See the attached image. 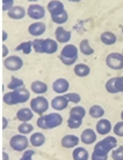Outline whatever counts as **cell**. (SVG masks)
<instances>
[{
	"mask_svg": "<svg viewBox=\"0 0 123 160\" xmlns=\"http://www.w3.org/2000/svg\"><path fill=\"white\" fill-rule=\"evenodd\" d=\"M117 139L115 137L107 136L96 144L92 153V160H107L108 153L117 146Z\"/></svg>",
	"mask_w": 123,
	"mask_h": 160,
	"instance_id": "obj_1",
	"label": "cell"
},
{
	"mask_svg": "<svg viewBox=\"0 0 123 160\" xmlns=\"http://www.w3.org/2000/svg\"><path fill=\"white\" fill-rule=\"evenodd\" d=\"M63 122V118L57 112L42 115L37 119V127L42 130H51L60 127Z\"/></svg>",
	"mask_w": 123,
	"mask_h": 160,
	"instance_id": "obj_2",
	"label": "cell"
},
{
	"mask_svg": "<svg viewBox=\"0 0 123 160\" xmlns=\"http://www.w3.org/2000/svg\"><path fill=\"white\" fill-rule=\"evenodd\" d=\"M33 49L38 53L53 54L58 50V42L52 38H36L32 41Z\"/></svg>",
	"mask_w": 123,
	"mask_h": 160,
	"instance_id": "obj_3",
	"label": "cell"
},
{
	"mask_svg": "<svg viewBox=\"0 0 123 160\" xmlns=\"http://www.w3.org/2000/svg\"><path fill=\"white\" fill-rule=\"evenodd\" d=\"M31 93L27 89L21 88L16 90H12L4 94L2 100L7 105H15L17 104H24L29 100Z\"/></svg>",
	"mask_w": 123,
	"mask_h": 160,
	"instance_id": "obj_4",
	"label": "cell"
},
{
	"mask_svg": "<svg viewBox=\"0 0 123 160\" xmlns=\"http://www.w3.org/2000/svg\"><path fill=\"white\" fill-rule=\"evenodd\" d=\"M86 114V109L81 106L77 105L72 108L69 112V118L67 121V127L73 130L79 128L82 124Z\"/></svg>",
	"mask_w": 123,
	"mask_h": 160,
	"instance_id": "obj_5",
	"label": "cell"
},
{
	"mask_svg": "<svg viewBox=\"0 0 123 160\" xmlns=\"http://www.w3.org/2000/svg\"><path fill=\"white\" fill-rule=\"evenodd\" d=\"M61 62L66 66H71L75 64L78 59V50L73 44H67L63 47L59 55Z\"/></svg>",
	"mask_w": 123,
	"mask_h": 160,
	"instance_id": "obj_6",
	"label": "cell"
},
{
	"mask_svg": "<svg viewBox=\"0 0 123 160\" xmlns=\"http://www.w3.org/2000/svg\"><path fill=\"white\" fill-rule=\"evenodd\" d=\"M49 101L45 97L38 96L30 101V108L35 113L42 115L49 109Z\"/></svg>",
	"mask_w": 123,
	"mask_h": 160,
	"instance_id": "obj_7",
	"label": "cell"
},
{
	"mask_svg": "<svg viewBox=\"0 0 123 160\" xmlns=\"http://www.w3.org/2000/svg\"><path fill=\"white\" fill-rule=\"evenodd\" d=\"M28 139L24 134H16L10 140V146L16 152H23L28 147Z\"/></svg>",
	"mask_w": 123,
	"mask_h": 160,
	"instance_id": "obj_8",
	"label": "cell"
},
{
	"mask_svg": "<svg viewBox=\"0 0 123 160\" xmlns=\"http://www.w3.org/2000/svg\"><path fill=\"white\" fill-rule=\"evenodd\" d=\"M106 64L107 67L113 70H121L123 68V54L121 53H109L106 58Z\"/></svg>",
	"mask_w": 123,
	"mask_h": 160,
	"instance_id": "obj_9",
	"label": "cell"
},
{
	"mask_svg": "<svg viewBox=\"0 0 123 160\" xmlns=\"http://www.w3.org/2000/svg\"><path fill=\"white\" fill-rule=\"evenodd\" d=\"M3 65L7 70L10 72H17L24 66V61L19 56L11 55L4 59Z\"/></svg>",
	"mask_w": 123,
	"mask_h": 160,
	"instance_id": "obj_10",
	"label": "cell"
},
{
	"mask_svg": "<svg viewBox=\"0 0 123 160\" xmlns=\"http://www.w3.org/2000/svg\"><path fill=\"white\" fill-rule=\"evenodd\" d=\"M27 14L31 19L38 21L45 17L46 9L39 4H32L27 8Z\"/></svg>",
	"mask_w": 123,
	"mask_h": 160,
	"instance_id": "obj_11",
	"label": "cell"
},
{
	"mask_svg": "<svg viewBox=\"0 0 123 160\" xmlns=\"http://www.w3.org/2000/svg\"><path fill=\"white\" fill-rule=\"evenodd\" d=\"M70 87V83L66 78H57L53 82L52 88L56 93L58 94H64L67 93Z\"/></svg>",
	"mask_w": 123,
	"mask_h": 160,
	"instance_id": "obj_12",
	"label": "cell"
},
{
	"mask_svg": "<svg viewBox=\"0 0 123 160\" xmlns=\"http://www.w3.org/2000/svg\"><path fill=\"white\" fill-rule=\"evenodd\" d=\"M55 38L57 42L67 43L71 38V32L66 30L62 26H59L55 31Z\"/></svg>",
	"mask_w": 123,
	"mask_h": 160,
	"instance_id": "obj_13",
	"label": "cell"
},
{
	"mask_svg": "<svg viewBox=\"0 0 123 160\" xmlns=\"http://www.w3.org/2000/svg\"><path fill=\"white\" fill-rule=\"evenodd\" d=\"M27 31H28V33L32 36H41L47 31V25L45 23L37 21V22L31 24L27 28Z\"/></svg>",
	"mask_w": 123,
	"mask_h": 160,
	"instance_id": "obj_14",
	"label": "cell"
},
{
	"mask_svg": "<svg viewBox=\"0 0 123 160\" xmlns=\"http://www.w3.org/2000/svg\"><path fill=\"white\" fill-rule=\"evenodd\" d=\"M27 14L25 9L21 6H13L10 10L7 11V16L9 18L15 21H19L23 19Z\"/></svg>",
	"mask_w": 123,
	"mask_h": 160,
	"instance_id": "obj_15",
	"label": "cell"
},
{
	"mask_svg": "<svg viewBox=\"0 0 123 160\" xmlns=\"http://www.w3.org/2000/svg\"><path fill=\"white\" fill-rule=\"evenodd\" d=\"M68 103L69 101H67V98L64 96V94L59 95V96H57L53 98V100L51 101V107L54 110L61 112V111L67 108Z\"/></svg>",
	"mask_w": 123,
	"mask_h": 160,
	"instance_id": "obj_16",
	"label": "cell"
},
{
	"mask_svg": "<svg viewBox=\"0 0 123 160\" xmlns=\"http://www.w3.org/2000/svg\"><path fill=\"white\" fill-rule=\"evenodd\" d=\"M112 129L111 122L107 118H101L96 125V131L100 135H107Z\"/></svg>",
	"mask_w": 123,
	"mask_h": 160,
	"instance_id": "obj_17",
	"label": "cell"
},
{
	"mask_svg": "<svg viewBox=\"0 0 123 160\" xmlns=\"http://www.w3.org/2000/svg\"><path fill=\"white\" fill-rule=\"evenodd\" d=\"M47 10L50 13V17L55 16L65 10L64 5L59 0H51L47 5Z\"/></svg>",
	"mask_w": 123,
	"mask_h": 160,
	"instance_id": "obj_18",
	"label": "cell"
},
{
	"mask_svg": "<svg viewBox=\"0 0 123 160\" xmlns=\"http://www.w3.org/2000/svg\"><path fill=\"white\" fill-rule=\"evenodd\" d=\"M96 138H97V137H96V132L93 129L90 128L84 130L82 133H81V136H80L81 142L85 144H87V145H90V144L96 142Z\"/></svg>",
	"mask_w": 123,
	"mask_h": 160,
	"instance_id": "obj_19",
	"label": "cell"
},
{
	"mask_svg": "<svg viewBox=\"0 0 123 160\" xmlns=\"http://www.w3.org/2000/svg\"><path fill=\"white\" fill-rule=\"evenodd\" d=\"M79 141V138L77 137L76 135L67 134L63 137L61 144L62 147L65 148H75L78 145Z\"/></svg>",
	"mask_w": 123,
	"mask_h": 160,
	"instance_id": "obj_20",
	"label": "cell"
},
{
	"mask_svg": "<svg viewBox=\"0 0 123 160\" xmlns=\"http://www.w3.org/2000/svg\"><path fill=\"white\" fill-rule=\"evenodd\" d=\"M16 116L21 122H28L33 118L34 112L28 108H22L17 111Z\"/></svg>",
	"mask_w": 123,
	"mask_h": 160,
	"instance_id": "obj_21",
	"label": "cell"
},
{
	"mask_svg": "<svg viewBox=\"0 0 123 160\" xmlns=\"http://www.w3.org/2000/svg\"><path fill=\"white\" fill-rule=\"evenodd\" d=\"M46 140L47 138L43 133L41 132H35L31 135L29 141L33 147L39 148L45 144Z\"/></svg>",
	"mask_w": 123,
	"mask_h": 160,
	"instance_id": "obj_22",
	"label": "cell"
},
{
	"mask_svg": "<svg viewBox=\"0 0 123 160\" xmlns=\"http://www.w3.org/2000/svg\"><path fill=\"white\" fill-rule=\"evenodd\" d=\"M31 90L36 94H43V93H47L48 90V86L42 81L35 80L31 84Z\"/></svg>",
	"mask_w": 123,
	"mask_h": 160,
	"instance_id": "obj_23",
	"label": "cell"
},
{
	"mask_svg": "<svg viewBox=\"0 0 123 160\" xmlns=\"http://www.w3.org/2000/svg\"><path fill=\"white\" fill-rule=\"evenodd\" d=\"M90 72H91V69H90V66L83 64V63H79L74 68V73L75 74L76 76L80 77V78L88 76L90 74Z\"/></svg>",
	"mask_w": 123,
	"mask_h": 160,
	"instance_id": "obj_24",
	"label": "cell"
},
{
	"mask_svg": "<svg viewBox=\"0 0 123 160\" xmlns=\"http://www.w3.org/2000/svg\"><path fill=\"white\" fill-rule=\"evenodd\" d=\"M72 157L74 160H88L90 154L85 148L77 147L74 149Z\"/></svg>",
	"mask_w": 123,
	"mask_h": 160,
	"instance_id": "obj_25",
	"label": "cell"
},
{
	"mask_svg": "<svg viewBox=\"0 0 123 160\" xmlns=\"http://www.w3.org/2000/svg\"><path fill=\"white\" fill-rule=\"evenodd\" d=\"M79 50L82 54L86 56H90L94 53V50L90 45V41L87 38H84L79 43Z\"/></svg>",
	"mask_w": 123,
	"mask_h": 160,
	"instance_id": "obj_26",
	"label": "cell"
},
{
	"mask_svg": "<svg viewBox=\"0 0 123 160\" xmlns=\"http://www.w3.org/2000/svg\"><path fill=\"white\" fill-rule=\"evenodd\" d=\"M101 42L107 46H111L116 42L117 37L113 32H104L101 35Z\"/></svg>",
	"mask_w": 123,
	"mask_h": 160,
	"instance_id": "obj_27",
	"label": "cell"
},
{
	"mask_svg": "<svg viewBox=\"0 0 123 160\" xmlns=\"http://www.w3.org/2000/svg\"><path fill=\"white\" fill-rule=\"evenodd\" d=\"M89 114L93 118H101L104 115L105 111L101 105L93 104L92 107H90V110H89Z\"/></svg>",
	"mask_w": 123,
	"mask_h": 160,
	"instance_id": "obj_28",
	"label": "cell"
},
{
	"mask_svg": "<svg viewBox=\"0 0 123 160\" xmlns=\"http://www.w3.org/2000/svg\"><path fill=\"white\" fill-rule=\"evenodd\" d=\"M33 45H32V41H27V42H21L17 47L15 48L16 51H21L23 53L26 55H28L32 53Z\"/></svg>",
	"mask_w": 123,
	"mask_h": 160,
	"instance_id": "obj_29",
	"label": "cell"
},
{
	"mask_svg": "<svg viewBox=\"0 0 123 160\" xmlns=\"http://www.w3.org/2000/svg\"><path fill=\"white\" fill-rule=\"evenodd\" d=\"M24 85V82L21 78H19L15 76H12L11 80H10V83L8 84L7 87H8L9 90H18V89L23 88Z\"/></svg>",
	"mask_w": 123,
	"mask_h": 160,
	"instance_id": "obj_30",
	"label": "cell"
},
{
	"mask_svg": "<svg viewBox=\"0 0 123 160\" xmlns=\"http://www.w3.org/2000/svg\"><path fill=\"white\" fill-rule=\"evenodd\" d=\"M51 19L53 21V23L57 24H65L66 22L68 20V13H67V10H64L62 13H59L57 15H55V16H52Z\"/></svg>",
	"mask_w": 123,
	"mask_h": 160,
	"instance_id": "obj_31",
	"label": "cell"
},
{
	"mask_svg": "<svg viewBox=\"0 0 123 160\" xmlns=\"http://www.w3.org/2000/svg\"><path fill=\"white\" fill-rule=\"evenodd\" d=\"M17 130L21 134H28L34 130V127L28 122H21L17 127Z\"/></svg>",
	"mask_w": 123,
	"mask_h": 160,
	"instance_id": "obj_32",
	"label": "cell"
},
{
	"mask_svg": "<svg viewBox=\"0 0 123 160\" xmlns=\"http://www.w3.org/2000/svg\"><path fill=\"white\" fill-rule=\"evenodd\" d=\"M117 77H114V78H110L105 83V89L108 93H118V90H117L116 87H115V81H116Z\"/></svg>",
	"mask_w": 123,
	"mask_h": 160,
	"instance_id": "obj_33",
	"label": "cell"
},
{
	"mask_svg": "<svg viewBox=\"0 0 123 160\" xmlns=\"http://www.w3.org/2000/svg\"><path fill=\"white\" fill-rule=\"evenodd\" d=\"M67 101L73 104H78L81 101V96L78 93H67L64 94Z\"/></svg>",
	"mask_w": 123,
	"mask_h": 160,
	"instance_id": "obj_34",
	"label": "cell"
},
{
	"mask_svg": "<svg viewBox=\"0 0 123 160\" xmlns=\"http://www.w3.org/2000/svg\"><path fill=\"white\" fill-rule=\"evenodd\" d=\"M111 158L114 160H123V145L112 151Z\"/></svg>",
	"mask_w": 123,
	"mask_h": 160,
	"instance_id": "obj_35",
	"label": "cell"
},
{
	"mask_svg": "<svg viewBox=\"0 0 123 160\" xmlns=\"http://www.w3.org/2000/svg\"><path fill=\"white\" fill-rule=\"evenodd\" d=\"M114 133L116 136L123 138V121L117 122L113 128Z\"/></svg>",
	"mask_w": 123,
	"mask_h": 160,
	"instance_id": "obj_36",
	"label": "cell"
},
{
	"mask_svg": "<svg viewBox=\"0 0 123 160\" xmlns=\"http://www.w3.org/2000/svg\"><path fill=\"white\" fill-rule=\"evenodd\" d=\"M2 11H8L12 7H13L14 4V0H2Z\"/></svg>",
	"mask_w": 123,
	"mask_h": 160,
	"instance_id": "obj_37",
	"label": "cell"
},
{
	"mask_svg": "<svg viewBox=\"0 0 123 160\" xmlns=\"http://www.w3.org/2000/svg\"><path fill=\"white\" fill-rule=\"evenodd\" d=\"M115 87L118 93H123V76L117 77L115 81Z\"/></svg>",
	"mask_w": 123,
	"mask_h": 160,
	"instance_id": "obj_38",
	"label": "cell"
},
{
	"mask_svg": "<svg viewBox=\"0 0 123 160\" xmlns=\"http://www.w3.org/2000/svg\"><path fill=\"white\" fill-rule=\"evenodd\" d=\"M35 154V152L33 150H26L19 160H33L32 157Z\"/></svg>",
	"mask_w": 123,
	"mask_h": 160,
	"instance_id": "obj_39",
	"label": "cell"
},
{
	"mask_svg": "<svg viewBox=\"0 0 123 160\" xmlns=\"http://www.w3.org/2000/svg\"><path fill=\"white\" fill-rule=\"evenodd\" d=\"M9 52H10V50H9L7 46L5 45V44H3V45H2V58H7L9 54Z\"/></svg>",
	"mask_w": 123,
	"mask_h": 160,
	"instance_id": "obj_40",
	"label": "cell"
},
{
	"mask_svg": "<svg viewBox=\"0 0 123 160\" xmlns=\"http://www.w3.org/2000/svg\"><path fill=\"white\" fill-rule=\"evenodd\" d=\"M2 130H5L9 126V120H8V118H7V117L3 116V117H2Z\"/></svg>",
	"mask_w": 123,
	"mask_h": 160,
	"instance_id": "obj_41",
	"label": "cell"
},
{
	"mask_svg": "<svg viewBox=\"0 0 123 160\" xmlns=\"http://www.w3.org/2000/svg\"><path fill=\"white\" fill-rule=\"evenodd\" d=\"M8 37H9L8 33H7L5 30L2 31V42H6V41L8 39Z\"/></svg>",
	"mask_w": 123,
	"mask_h": 160,
	"instance_id": "obj_42",
	"label": "cell"
},
{
	"mask_svg": "<svg viewBox=\"0 0 123 160\" xmlns=\"http://www.w3.org/2000/svg\"><path fill=\"white\" fill-rule=\"evenodd\" d=\"M2 160H10V156L6 152H2Z\"/></svg>",
	"mask_w": 123,
	"mask_h": 160,
	"instance_id": "obj_43",
	"label": "cell"
},
{
	"mask_svg": "<svg viewBox=\"0 0 123 160\" xmlns=\"http://www.w3.org/2000/svg\"><path fill=\"white\" fill-rule=\"evenodd\" d=\"M67 1H69L71 2H81V0H67Z\"/></svg>",
	"mask_w": 123,
	"mask_h": 160,
	"instance_id": "obj_44",
	"label": "cell"
},
{
	"mask_svg": "<svg viewBox=\"0 0 123 160\" xmlns=\"http://www.w3.org/2000/svg\"><path fill=\"white\" fill-rule=\"evenodd\" d=\"M121 121H123V110L121 111Z\"/></svg>",
	"mask_w": 123,
	"mask_h": 160,
	"instance_id": "obj_45",
	"label": "cell"
},
{
	"mask_svg": "<svg viewBox=\"0 0 123 160\" xmlns=\"http://www.w3.org/2000/svg\"><path fill=\"white\" fill-rule=\"evenodd\" d=\"M28 2H37V1H38V0H27Z\"/></svg>",
	"mask_w": 123,
	"mask_h": 160,
	"instance_id": "obj_46",
	"label": "cell"
},
{
	"mask_svg": "<svg viewBox=\"0 0 123 160\" xmlns=\"http://www.w3.org/2000/svg\"><path fill=\"white\" fill-rule=\"evenodd\" d=\"M121 32H122V34H123V26H122V28H121Z\"/></svg>",
	"mask_w": 123,
	"mask_h": 160,
	"instance_id": "obj_47",
	"label": "cell"
}]
</instances>
